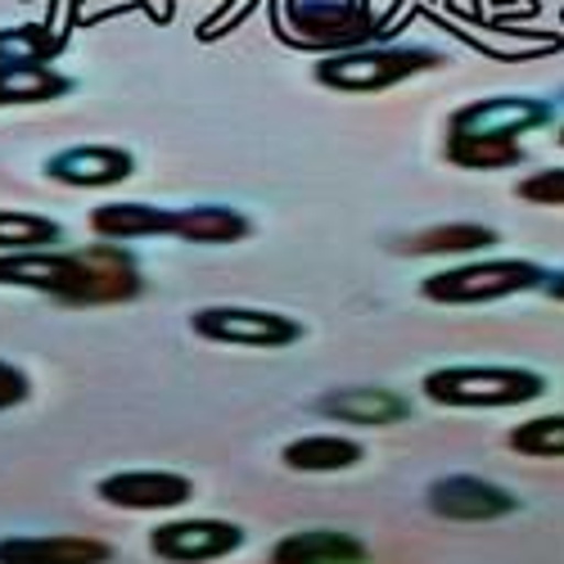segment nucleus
I'll use <instances>...</instances> for the list:
<instances>
[{"instance_id": "f257e3e1", "label": "nucleus", "mask_w": 564, "mask_h": 564, "mask_svg": "<svg viewBox=\"0 0 564 564\" xmlns=\"http://www.w3.org/2000/svg\"><path fill=\"white\" fill-rule=\"evenodd\" d=\"M0 285L10 290H32L45 299H59L68 307H109V303H131L145 290L135 253L122 245H86V249H19L0 253Z\"/></svg>"}, {"instance_id": "f03ea898", "label": "nucleus", "mask_w": 564, "mask_h": 564, "mask_svg": "<svg viewBox=\"0 0 564 564\" xmlns=\"http://www.w3.org/2000/svg\"><path fill=\"white\" fill-rule=\"evenodd\" d=\"M447 55L434 45H357V51L321 55L312 77L325 90H344V96H375V90H393L420 73L443 68Z\"/></svg>"}, {"instance_id": "7ed1b4c3", "label": "nucleus", "mask_w": 564, "mask_h": 564, "mask_svg": "<svg viewBox=\"0 0 564 564\" xmlns=\"http://www.w3.org/2000/svg\"><path fill=\"white\" fill-rule=\"evenodd\" d=\"M425 398L452 411H506L546 398V375L529 366H438L425 375Z\"/></svg>"}, {"instance_id": "20e7f679", "label": "nucleus", "mask_w": 564, "mask_h": 564, "mask_svg": "<svg viewBox=\"0 0 564 564\" xmlns=\"http://www.w3.org/2000/svg\"><path fill=\"white\" fill-rule=\"evenodd\" d=\"M546 275L551 271L529 258H479V262H460L425 275L420 280V299H430L438 307H484V303L542 290Z\"/></svg>"}, {"instance_id": "39448f33", "label": "nucleus", "mask_w": 564, "mask_h": 564, "mask_svg": "<svg viewBox=\"0 0 564 564\" xmlns=\"http://www.w3.org/2000/svg\"><path fill=\"white\" fill-rule=\"evenodd\" d=\"M285 41L299 51H357L375 36V10L370 0H290L285 14Z\"/></svg>"}, {"instance_id": "423d86ee", "label": "nucleus", "mask_w": 564, "mask_h": 564, "mask_svg": "<svg viewBox=\"0 0 564 564\" xmlns=\"http://www.w3.org/2000/svg\"><path fill=\"white\" fill-rule=\"evenodd\" d=\"M191 330L221 348H294L303 344L307 325L285 312L245 307V303H213L191 312Z\"/></svg>"}, {"instance_id": "0eeeda50", "label": "nucleus", "mask_w": 564, "mask_h": 564, "mask_svg": "<svg viewBox=\"0 0 564 564\" xmlns=\"http://www.w3.org/2000/svg\"><path fill=\"white\" fill-rule=\"evenodd\" d=\"M555 109L542 96H488L469 100L447 118V135L456 140H520L529 131L551 127Z\"/></svg>"}, {"instance_id": "6e6552de", "label": "nucleus", "mask_w": 564, "mask_h": 564, "mask_svg": "<svg viewBox=\"0 0 564 564\" xmlns=\"http://www.w3.org/2000/svg\"><path fill=\"white\" fill-rule=\"evenodd\" d=\"M249 542L245 524L235 520H167L150 533V551L167 564H217L226 555H240Z\"/></svg>"}, {"instance_id": "1a4fd4ad", "label": "nucleus", "mask_w": 564, "mask_h": 564, "mask_svg": "<svg viewBox=\"0 0 564 564\" xmlns=\"http://www.w3.org/2000/svg\"><path fill=\"white\" fill-rule=\"evenodd\" d=\"M425 506L447 524H492V520H510L520 510V497L479 475H443L425 488Z\"/></svg>"}, {"instance_id": "9d476101", "label": "nucleus", "mask_w": 564, "mask_h": 564, "mask_svg": "<svg viewBox=\"0 0 564 564\" xmlns=\"http://www.w3.org/2000/svg\"><path fill=\"white\" fill-rule=\"evenodd\" d=\"M96 497L113 510H176L191 506L195 479L181 469H113L96 484Z\"/></svg>"}, {"instance_id": "9b49d317", "label": "nucleus", "mask_w": 564, "mask_h": 564, "mask_svg": "<svg viewBox=\"0 0 564 564\" xmlns=\"http://www.w3.org/2000/svg\"><path fill=\"white\" fill-rule=\"evenodd\" d=\"M41 172H45V181H59L68 191H109V185L131 181L135 159L122 145H96V140H86V145H68V150L51 154L41 163Z\"/></svg>"}, {"instance_id": "f8f14e48", "label": "nucleus", "mask_w": 564, "mask_h": 564, "mask_svg": "<svg viewBox=\"0 0 564 564\" xmlns=\"http://www.w3.org/2000/svg\"><path fill=\"white\" fill-rule=\"evenodd\" d=\"M316 415L339 420V425H357V430H389L411 420V398L380 389V384H348V389H330L312 402Z\"/></svg>"}, {"instance_id": "ddd939ff", "label": "nucleus", "mask_w": 564, "mask_h": 564, "mask_svg": "<svg viewBox=\"0 0 564 564\" xmlns=\"http://www.w3.org/2000/svg\"><path fill=\"white\" fill-rule=\"evenodd\" d=\"M113 546L86 533H10L0 538V564H109Z\"/></svg>"}, {"instance_id": "4468645a", "label": "nucleus", "mask_w": 564, "mask_h": 564, "mask_svg": "<svg viewBox=\"0 0 564 564\" xmlns=\"http://www.w3.org/2000/svg\"><path fill=\"white\" fill-rule=\"evenodd\" d=\"M267 560L271 564H370V546L344 529H299L280 538Z\"/></svg>"}, {"instance_id": "2eb2a0df", "label": "nucleus", "mask_w": 564, "mask_h": 564, "mask_svg": "<svg viewBox=\"0 0 564 564\" xmlns=\"http://www.w3.org/2000/svg\"><path fill=\"white\" fill-rule=\"evenodd\" d=\"M497 240H501V230L484 226V221H438V226L402 235V240H393V249L406 258H452V253L497 249Z\"/></svg>"}, {"instance_id": "dca6fc26", "label": "nucleus", "mask_w": 564, "mask_h": 564, "mask_svg": "<svg viewBox=\"0 0 564 564\" xmlns=\"http://www.w3.org/2000/svg\"><path fill=\"white\" fill-rule=\"evenodd\" d=\"M90 235L109 245H135V240H159V235H172V208L159 204H100L90 208Z\"/></svg>"}, {"instance_id": "f3484780", "label": "nucleus", "mask_w": 564, "mask_h": 564, "mask_svg": "<svg viewBox=\"0 0 564 564\" xmlns=\"http://www.w3.org/2000/svg\"><path fill=\"white\" fill-rule=\"evenodd\" d=\"M280 460L294 475H344L366 460V447L352 434H299L280 447Z\"/></svg>"}, {"instance_id": "a211bd4d", "label": "nucleus", "mask_w": 564, "mask_h": 564, "mask_svg": "<svg viewBox=\"0 0 564 564\" xmlns=\"http://www.w3.org/2000/svg\"><path fill=\"white\" fill-rule=\"evenodd\" d=\"M172 235L185 245H240L253 235V217L230 204H191L172 208Z\"/></svg>"}, {"instance_id": "6ab92c4d", "label": "nucleus", "mask_w": 564, "mask_h": 564, "mask_svg": "<svg viewBox=\"0 0 564 564\" xmlns=\"http://www.w3.org/2000/svg\"><path fill=\"white\" fill-rule=\"evenodd\" d=\"M73 96V77L55 64H0V109L6 105H51Z\"/></svg>"}, {"instance_id": "aec40b11", "label": "nucleus", "mask_w": 564, "mask_h": 564, "mask_svg": "<svg viewBox=\"0 0 564 564\" xmlns=\"http://www.w3.org/2000/svg\"><path fill=\"white\" fill-rule=\"evenodd\" d=\"M443 159L465 172H510V167H524L529 150L520 140H456V135H447Z\"/></svg>"}, {"instance_id": "412c9836", "label": "nucleus", "mask_w": 564, "mask_h": 564, "mask_svg": "<svg viewBox=\"0 0 564 564\" xmlns=\"http://www.w3.org/2000/svg\"><path fill=\"white\" fill-rule=\"evenodd\" d=\"M68 36H59L45 23H19L0 28V64H55L64 55Z\"/></svg>"}, {"instance_id": "4be33fe9", "label": "nucleus", "mask_w": 564, "mask_h": 564, "mask_svg": "<svg viewBox=\"0 0 564 564\" xmlns=\"http://www.w3.org/2000/svg\"><path fill=\"white\" fill-rule=\"evenodd\" d=\"M64 245V226L45 213H23V208H0V253L19 249H55Z\"/></svg>"}, {"instance_id": "5701e85b", "label": "nucleus", "mask_w": 564, "mask_h": 564, "mask_svg": "<svg viewBox=\"0 0 564 564\" xmlns=\"http://www.w3.org/2000/svg\"><path fill=\"white\" fill-rule=\"evenodd\" d=\"M506 447L514 456H533V460H564V411L533 415L524 425H514L506 434Z\"/></svg>"}, {"instance_id": "b1692460", "label": "nucleus", "mask_w": 564, "mask_h": 564, "mask_svg": "<svg viewBox=\"0 0 564 564\" xmlns=\"http://www.w3.org/2000/svg\"><path fill=\"white\" fill-rule=\"evenodd\" d=\"M514 195L529 199V204H542V208H564V167H542V172H533L529 181L514 185Z\"/></svg>"}, {"instance_id": "393cba45", "label": "nucleus", "mask_w": 564, "mask_h": 564, "mask_svg": "<svg viewBox=\"0 0 564 564\" xmlns=\"http://www.w3.org/2000/svg\"><path fill=\"white\" fill-rule=\"evenodd\" d=\"M28 398H32V380L23 375V366H14V361L0 357V411H14V406H23Z\"/></svg>"}, {"instance_id": "a878e982", "label": "nucleus", "mask_w": 564, "mask_h": 564, "mask_svg": "<svg viewBox=\"0 0 564 564\" xmlns=\"http://www.w3.org/2000/svg\"><path fill=\"white\" fill-rule=\"evenodd\" d=\"M542 294H551L555 303H564V271H551V275H546V285H542Z\"/></svg>"}, {"instance_id": "bb28decb", "label": "nucleus", "mask_w": 564, "mask_h": 564, "mask_svg": "<svg viewBox=\"0 0 564 564\" xmlns=\"http://www.w3.org/2000/svg\"><path fill=\"white\" fill-rule=\"evenodd\" d=\"M560 145H564V127H560Z\"/></svg>"}]
</instances>
